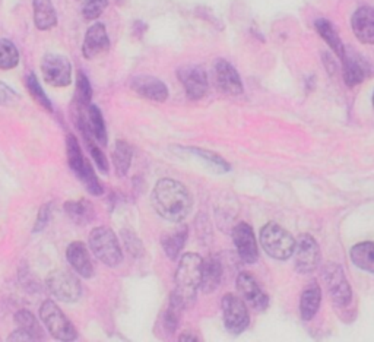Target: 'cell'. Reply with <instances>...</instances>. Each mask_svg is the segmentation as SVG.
<instances>
[{
    "label": "cell",
    "mask_w": 374,
    "mask_h": 342,
    "mask_svg": "<svg viewBox=\"0 0 374 342\" xmlns=\"http://www.w3.org/2000/svg\"><path fill=\"white\" fill-rule=\"evenodd\" d=\"M151 202L157 214L170 222H181L190 214L193 199L184 184L172 179H161L152 190Z\"/></svg>",
    "instance_id": "obj_1"
},
{
    "label": "cell",
    "mask_w": 374,
    "mask_h": 342,
    "mask_svg": "<svg viewBox=\"0 0 374 342\" xmlns=\"http://www.w3.org/2000/svg\"><path fill=\"white\" fill-rule=\"evenodd\" d=\"M204 259L197 253H186L181 256L175 275V291L171 297L186 309L196 298L197 289L202 282Z\"/></svg>",
    "instance_id": "obj_2"
},
{
    "label": "cell",
    "mask_w": 374,
    "mask_h": 342,
    "mask_svg": "<svg viewBox=\"0 0 374 342\" xmlns=\"http://www.w3.org/2000/svg\"><path fill=\"white\" fill-rule=\"evenodd\" d=\"M66 151H68V163L75 176L81 180L84 188L93 196H101L104 193L103 184L93 173L92 165L84 156L81 147L73 135H68L66 138Z\"/></svg>",
    "instance_id": "obj_3"
},
{
    "label": "cell",
    "mask_w": 374,
    "mask_h": 342,
    "mask_svg": "<svg viewBox=\"0 0 374 342\" xmlns=\"http://www.w3.org/2000/svg\"><path fill=\"white\" fill-rule=\"evenodd\" d=\"M89 247L104 265L116 268L123 260V252L116 234L109 227H96L89 234Z\"/></svg>",
    "instance_id": "obj_4"
},
{
    "label": "cell",
    "mask_w": 374,
    "mask_h": 342,
    "mask_svg": "<svg viewBox=\"0 0 374 342\" xmlns=\"http://www.w3.org/2000/svg\"><path fill=\"white\" fill-rule=\"evenodd\" d=\"M260 246L271 258L276 260H287L294 255L296 240L285 228L275 222H268L260 230Z\"/></svg>",
    "instance_id": "obj_5"
},
{
    "label": "cell",
    "mask_w": 374,
    "mask_h": 342,
    "mask_svg": "<svg viewBox=\"0 0 374 342\" xmlns=\"http://www.w3.org/2000/svg\"><path fill=\"white\" fill-rule=\"evenodd\" d=\"M39 318L47 327L51 336H55L57 341L72 342L76 341L78 332L72 322L66 318V314L60 310V307L55 301L46 300L42 307H39Z\"/></svg>",
    "instance_id": "obj_6"
},
{
    "label": "cell",
    "mask_w": 374,
    "mask_h": 342,
    "mask_svg": "<svg viewBox=\"0 0 374 342\" xmlns=\"http://www.w3.org/2000/svg\"><path fill=\"white\" fill-rule=\"evenodd\" d=\"M47 288L57 300L64 303H76L81 298L82 287L76 276L68 269H55L47 276Z\"/></svg>",
    "instance_id": "obj_7"
},
{
    "label": "cell",
    "mask_w": 374,
    "mask_h": 342,
    "mask_svg": "<svg viewBox=\"0 0 374 342\" xmlns=\"http://www.w3.org/2000/svg\"><path fill=\"white\" fill-rule=\"evenodd\" d=\"M221 307L226 331L233 335L243 334L250 325V316L244 305V300L234 294H226L222 297Z\"/></svg>",
    "instance_id": "obj_8"
},
{
    "label": "cell",
    "mask_w": 374,
    "mask_h": 342,
    "mask_svg": "<svg viewBox=\"0 0 374 342\" xmlns=\"http://www.w3.org/2000/svg\"><path fill=\"white\" fill-rule=\"evenodd\" d=\"M322 253L314 237L310 234H301L294 250V265L300 273H310L319 268Z\"/></svg>",
    "instance_id": "obj_9"
},
{
    "label": "cell",
    "mask_w": 374,
    "mask_h": 342,
    "mask_svg": "<svg viewBox=\"0 0 374 342\" xmlns=\"http://www.w3.org/2000/svg\"><path fill=\"white\" fill-rule=\"evenodd\" d=\"M323 278L326 281V287L332 301L335 303L337 306H348L353 298V291L348 281L345 278L342 268L337 265V263H329L323 269Z\"/></svg>",
    "instance_id": "obj_10"
},
{
    "label": "cell",
    "mask_w": 374,
    "mask_h": 342,
    "mask_svg": "<svg viewBox=\"0 0 374 342\" xmlns=\"http://www.w3.org/2000/svg\"><path fill=\"white\" fill-rule=\"evenodd\" d=\"M44 81L53 87H68L72 82V66L62 55H46L42 62Z\"/></svg>",
    "instance_id": "obj_11"
},
{
    "label": "cell",
    "mask_w": 374,
    "mask_h": 342,
    "mask_svg": "<svg viewBox=\"0 0 374 342\" xmlns=\"http://www.w3.org/2000/svg\"><path fill=\"white\" fill-rule=\"evenodd\" d=\"M179 79L183 84L186 94L190 100H200L208 92V75L204 68L196 64L183 66L179 69Z\"/></svg>",
    "instance_id": "obj_12"
},
{
    "label": "cell",
    "mask_w": 374,
    "mask_h": 342,
    "mask_svg": "<svg viewBox=\"0 0 374 342\" xmlns=\"http://www.w3.org/2000/svg\"><path fill=\"white\" fill-rule=\"evenodd\" d=\"M237 289L240 296L250 307L258 312H263L269 306V297L265 294L258 281L247 272H242L237 276Z\"/></svg>",
    "instance_id": "obj_13"
},
{
    "label": "cell",
    "mask_w": 374,
    "mask_h": 342,
    "mask_svg": "<svg viewBox=\"0 0 374 342\" xmlns=\"http://www.w3.org/2000/svg\"><path fill=\"white\" fill-rule=\"evenodd\" d=\"M233 242L238 256L246 263H255L259 259L258 242L253 228L246 222H238L233 230Z\"/></svg>",
    "instance_id": "obj_14"
},
{
    "label": "cell",
    "mask_w": 374,
    "mask_h": 342,
    "mask_svg": "<svg viewBox=\"0 0 374 342\" xmlns=\"http://www.w3.org/2000/svg\"><path fill=\"white\" fill-rule=\"evenodd\" d=\"M213 79L217 87L229 96L243 94V84L234 66L224 59L213 63Z\"/></svg>",
    "instance_id": "obj_15"
},
{
    "label": "cell",
    "mask_w": 374,
    "mask_h": 342,
    "mask_svg": "<svg viewBox=\"0 0 374 342\" xmlns=\"http://www.w3.org/2000/svg\"><path fill=\"white\" fill-rule=\"evenodd\" d=\"M110 47V39L107 35L105 26L103 24H93L91 25L82 44V55L85 59H93L100 55H103L104 51L109 50Z\"/></svg>",
    "instance_id": "obj_16"
},
{
    "label": "cell",
    "mask_w": 374,
    "mask_h": 342,
    "mask_svg": "<svg viewBox=\"0 0 374 342\" xmlns=\"http://www.w3.org/2000/svg\"><path fill=\"white\" fill-rule=\"evenodd\" d=\"M132 89L141 97L157 102H164L168 97V89L166 84L161 79H157L154 76H136L132 81Z\"/></svg>",
    "instance_id": "obj_17"
},
{
    "label": "cell",
    "mask_w": 374,
    "mask_h": 342,
    "mask_svg": "<svg viewBox=\"0 0 374 342\" xmlns=\"http://www.w3.org/2000/svg\"><path fill=\"white\" fill-rule=\"evenodd\" d=\"M353 31L359 42L364 44H374V8L363 6L354 12Z\"/></svg>",
    "instance_id": "obj_18"
},
{
    "label": "cell",
    "mask_w": 374,
    "mask_h": 342,
    "mask_svg": "<svg viewBox=\"0 0 374 342\" xmlns=\"http://www.w3.org/2000/svg\"><path fill=\"white\" fill-rule=\"evenodd\" d=\"M66 258L71 267L84 278H91L93 275V265L87 246L82 242H73L66 250Z\"/></svg>",
    "instance_id": "obj_19"
},
{
    "label": "cell",
    "mask_w": 374,
    "mask_h": 342,
    "mask_svg": "<svg viewBox=\"0 0 374 342\" xmlns=\"http://www.w3.org/2000/svg\"><path fill=\"white\" fill-rule=\"evenodd\" d=\"M342 66H344V79L348 87H355L362 84L367 76V66L362 57L354 53H344Z\"/></svg>",
    "instance_id": "obj_20"
},
{
    "label": "cell",
    "mask_w": 374,
    "mask_h": 342,
    "mask_svg": "<svg viewBox=\"0 0 374 342\" xmlns=\"http://www.w3.org/2000/svg\"><path fill=\"white\" fill-rule=\"evenodd\" d=\"M322 303V289H320L317 282H312L307 285L303 291L300 301V313L303 321H312L317 314Z\"/></svg>",
    "instance_id": "obj_21"
},
{
    "label": "cell",
    "mask_w": 374,
    "mask_h": 342,
    "mask_svg": "<svg viewBox=\"0 0 374 342\" xmlns=\"http://www.w3.org/2000/svg\"><path fill=\"white\" fill-rule=\"evenodd\" d=\"M222 265L220 259L217 258H208L204 260V269H202V282H200V289L204 293L211 294L220 287L222 280Z\"/></svg>",
    "instance_id": "obj_22"
},
{
    "label": "cell",
    "mask_w": 374,
    "mask_h": 342,
    "mask_svg": "<svg viewBox=\"0 0 374 342\" xmlns=\"http://www.w3.org/2000/svg\"><path fill=\"white\" fill-rule=\"evenodd\" d=\"M187 234H189V228H187L186 224H181V226H179L177 228L171 230L170 233H166L161 237V244H163L164 252L171 260L179 258L181 249L186 244Z\"/></svg>",
    "instance_id": "obj_23"
},
{
    "label": "cell",
    "mask_w": 374,
    "mask_h": 342,
    "mask_svg": "<svg viewBox=\"0 0 374 342\" xmlns=\"http://www.w3.org/2000/svg\"><path fill=\"white\" fill-rule=\"evenodd\" d=\"M64 210L78 226H87L96 218V208L87 199L68 201L64 204Z\"/></svg>",
    "instance_id": "obj_24"
},
{
    "label": "cell",
    "mask_w": 374,
    "mask_h": 342,
    "mask_svg": "<svg viewBox=\"0 0 374 342\" xmlns=\"http://www.w3.org/2000/svg\"><path fill=\"white\" fill-rule=\"evenodd\" d=\"M34 22L38 30L47 31L57 24V15L51 0H34Z\"/></svg>",
    "instance_id": "obj_25"
},
{
    "label": "cell",
    "mask_w": 374,
    "mask_h": 342,
    "mask_svg": "<svg viewBox=\"0 0 374 342\" xmlns=\"http://www.w3.org/2000/svg\"><path fill=\"white\" fill-rule=\"evenodd\" d=\"M350 256L357 268L374 273V243L373 242L357 243L351 249Z\"/></svg>",
    "instance_id": "obj_26"
},
{
    "label": "cell",
    "mask_w": 374,
    "mask_h": 342,
    "mask_svg": "<svg viewBox=\"0 0 374 342\" xmlns=\"http://www.w3.org/2000/svg\"><path fill=\"white\" fill-rule=\"evenodd\" d=\"M314 26H316L317 33L320 34V37H322L325 39V42L329 44V47L337 53V56L342 59L344 57V53H345V47H344L342 42H341L339 34H338L335 26H333L326 19H317L314 22Z\"/></svg>",
    "instance_id": "obj_27"
},
{
    "label": "cell",
    "mask_w": 374,
    "mask_h": 342,
    "mask_svg": "<svg viewBox=\"0 0 374 342\" xmlns=\"http://www.w3.org/2000/svg\"><path fill=\"white\" fill-rule=\"evenodd\" d=\"M132 156H133V150L130 145L126 141H117L114 152H113V164H114L116 174L118 177H126L127 171L130 168Z\"/></svg>",
    "instance_id": "obj_28"
},
{
    "label": "cell",
    "mask_w": 374,
    "mask_h": 342,
    "mask_svg": "<svg viewBox=\"0 0 374 342\" xmlns=\"http://www.w3.org/2000/svg\"><path fill=\"white\" fill-rule=\"evenodd\" d=\"M87 120H88V126L92 132L93 138H96L98 141V143L103 145V147H105L107 145V129H105L103 114L97 105H93V104L88 105Z\"/></svg>",
    "instance_id": "obj_29"
},
{
    "label": "cell",
    "mask_w": 374,
    "mask_h": 342,
    "mask_svg": "<svg viewBox=\"0 0 374 342\" xmlns=\"http://www.w3.org/2000/svg\"><path fill=\"white\" fill-rule=\"evenodd\" d=\"M183 309L184 307L180 305V303L176 301L175 298H172L170 296L168 307H167V310L161 316V326H163V329H164L167 335H172V334L176 332V329L179 326V322H180V314H181Z\"/></svg>",
    "instance_id": "obj_30"
},
{
    "label": "cell",
    "mask_w": 374,
    "mask_h": 342,
    "mask_svg": "<svg viewBox=\"0 0 374 342\" xmlns=\"http://www.w3.org/2000/svg\"><path fill=\"white\" fill-rule=\"evenodd\" d=\"M15 323L21 329H24V331L31 334L35 338V341H42L44 338L43 327L39 326L37 318H35V316L31 312H28V310H19L15 314Z\"/></svg>",
    "instance_id": "obj_31"
},
{
    "label": "cell",
    "mask_w": 374,
    "mask_h": 342,
    "mask_svg": "<svg viewBox=\"0 0 374 342\" xmlns=\"http://www.w3.org/2000/svg\"><path fill=\"white\" fill-rule=\"evenodd\" d=\"M19 63V53L12 42L0 38V69L9 71L17 68Z\"/></svg>",
    "instance_id": "obj_32"
},
{
    "label": "cell",
    "mask_w": 374,
    "mask_h": 342,
    "mask_svg": "<svg viewBox=\"0 0 374 342\" xmlns=\"http://www.w3.org/2000/svg\"><path fill=\"white\" fill-rule=\"evenodd\" d=\"M189 151L193 155L202 158V160L208 164V167H211L213 171H217V173H226V171H230V164L226 163L222 156L217 155L215 152L200 150V148H189Z\"/></svg>",
    "instance_id": "obj_33"
},
{
    "label": "cell",
    "mask_w": 374,
    "mask_h": 342,
    "mask_svg": "<svg viewBox=\"0 0 374 342\" xmlns=\"http://www.w3.org/2000/svg\"><path fill=\"white\" fill-rule=\"evenodd\" d=\"M25 85H26V89L30 91V94L33 96V98L42 105L43 109H46L47 111H53V104L50 101V98L46 96L44 89L42 88V85H39L38 79L34 73H30L28 76H26L25 79Z\"/></svg>",
    "instance_id": "obj_34"
},
{
    "label": "cell",
    "mask_w": 374,
    "mask_h": 342,
    "mask_svg": "<svg viewBox=\"0 0 374 342\" xmlns=\"http://www.w3.org/2000/svg\"><path fill=\"white\" fill-rule=\"evenodd\" d=\"M92 98V88L89 84V79L79 71L78 72V79H76V101L81 105H88L91 104Z\"/></svg>",
    "instance_id": "obj_35"
},
{
    "label": "cell",
    "mask_w": 374,
    "mask_h": 342,
    "mask_svg": "<svg viewBox=\"0 0 374 342\" xmlns=\"http://www.w3.org/2000/svg\"><path fill=\"white\" fill-rule=\"evenodd\" d=\"M122 237H123V243H125L127 253L132 258L136 259L143 253L142 242H141L139 237L136 235V233H133L130 230H122Z\"/></svg>",
    "instance_id": "obj_36"
},
{
    "label": "cell",
    "mask_w": 374,
    "mask_h": 342,
    "mask_svg": "<svg viewBox=\"0 0 374 342\" xmlns=\"http://www.w3.org/2000/svg\"><path fill=\"white\" fill-rule=\"evenodd\" d=\"M109 2L107 0H87L82 6V15L88 21H93L100 18L101 13L105 10Z\"/></svg>",
    "instance_id": "obj_37"
},
{
    "label": "cell",
    "mask_w": 374,
    "mask_h": 342,
    "mask_svg": "<svg viewBox=\"0 0 374 342\" xmlns=\"http://www.w3.org/2000/svg\"><path fill=\"white\" fill-rule=\"evenodd\" d=\"M51 205L50 204H46L43 205L42 208H39L38 210V215H37V221H35V227H34V233H39L43 231L47 226V222L50 219V214H51Z\"/></svg>",
    "instance_id": "obj_38"
},
{
    "label": "cell",
    "mask_w": 374,
    "mask_h": 342,
    "mask_svg": "<svg viewBox=\"0 0 374 342\" xmlns=\"http://www.w3.org/2000/svg\"><path fill=\"white\" fill-rule=\"evenodd\" d=\"M17 100L15 92H13L8 85L0 84V104H10Z\"/></svg>",
    "instance_id": "obj_39"
},
{
    "label": "cell",
    "mask_w": 374,
    "mask_h": 342,
    "mask_svg": "<svg viewBox=\"0 0 374 342\" xmlns=\"http://www.w3.org/2000/svg\"><path fill=\"white\" fill-rule=\"evenodd\" d=\"M8 341H10V342H13V341H35V338L31 334H28L26 331H24V329L19 327V329H17L15 332H12L9 335Z\"/></svg>",
    "instance_id": "obj_40"
},
{
    "label": "cell",
    "mask_w": 374,
    "mask_h": 342,
    "mask_svg": "<svg viewBox=\"0 0 374 342\" xmlns=\"http://www.w3.org/2000/svg\"><path fill=\"white\" fill-rule=\"evenodd\" d=\"M179 341H181V342H186V341H189V342H192V341H199L195 335H189V334H183L181 336H180V339Z\"/></svg>",
    "instance_id": "obj_41"
},
{
    "label": "cell",
    "mask_w": 374,
    "mask_h": 342,
    "mask_svg": "<svg viewBox=\"0 0 374 342\" xmlns=\"http://www.w3.org/2000/svg\"><path fill=\"white\" fill-rule=\"evenodd\" d=\"M373 107H374V94H373Z\"/></svg>",
    "instance_id": "obj_42"
}]
</instances>
